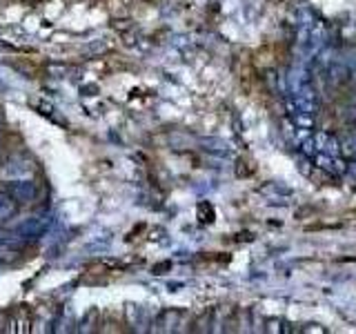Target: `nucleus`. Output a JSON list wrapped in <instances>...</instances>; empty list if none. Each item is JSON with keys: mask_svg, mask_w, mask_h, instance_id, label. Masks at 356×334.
I'll return each instance as SVG.
<instances>
[{"mask_svg": "<svg viewBox=\"0 0 356 334\" xmlns=\"http://www.w3.org/2000/svg\"><path fill=\"white\" fill-rule=\"evenodd\" d=\"M33 174V167L27 159H22V156H14V159H9L3 167H0V178L3 181H22V178H29Z\"/></svg>", "mask_w": 356, "mask_h": 334, "instance_id": "f257e3e1", "label": "nucleus"}, {"mask_svg": "<svg viewBox=\"0 0 356 334\" xmlns=\"http://www.w3.org/2000/svg\"><path fill=\"white\" fill-rule=\"evenodd\" d=\"M9 194L16 198V203H25V200H33L38 194L36 183H31L29 178H22V181H9Z\"/></svg>", "mask_w": 356, "mask_h": 334, "instance_id": "f03ea898", "label": "nucleus"}, {"mask_svg": "<svg viewBox=\"0 0 356 334\" xmlns=\"http://www.w3.org/2000/svg\"><path fill=\"white\" fill-rule=\"evenodd\" d=\"M14 212H16V198L9 192H0V218L14 216Z\"/></svg>", "mask_w": 356, "mask_h": 334, "instance_id": "7ed1b4c3", "label": "nucleus"}]
</instances>
